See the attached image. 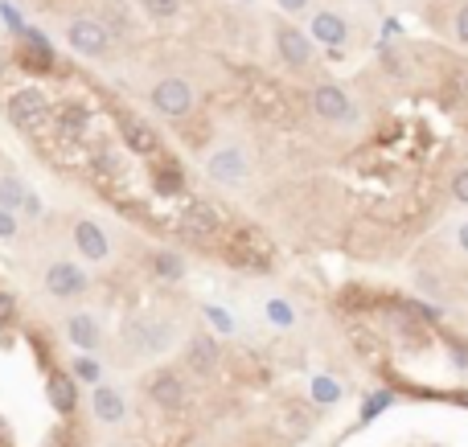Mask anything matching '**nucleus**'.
<instances>
[{
  "instance_id": "nucleus-24",
  "label": "nucleus",
  "mask_w": 468,
  "mask_h": 447,
  "mask_svg": "<svg viewBox=\"0 0 468 447\" xmlns=\"http://www.w3.org/2000/svg\"><path fill=\"white\" fill-rule=\"evenodd\" d=\"M276 9H284L287 17H304L312 9V0H276Z\"/></svg>"
},
{
  "instance_id": "nucleus-2",
  "label": "nucleus",
  "mask_w": 468,
  "mask_h": 447,
  "mask_svg": "<svg viewBox=\"0 0 468 447\" xmlns=\"http://www.w3.org/2000/svg\"><path fill=\"white\" fill-rule=\"evenodd\" d=\"M206 172L218 185H243L251 177V156H246L243 144H222L206 156Z\"/></svg>"
},
{
  "instance_id": "nucleus-18",
  "label": "nucleus",
  "mask_w": 468,
  "mask_h": 447,
  "mask_svg": "<svg viewBox=\"0 0 468 447\" xmlns=\"http://www.w3.org/2000/svg\"><path fill=\"white\" fill-rule=\"evenodd\" d=\"M263 312H267V320H271L276 329H292V324H296V308H292L284 296H271L263 304Z\"/></svg>"
},
{
  "instance_id": "nucleus-22",
  "label": "nucleus",
  "mask_w": 468,
  "mask_h": 447,
  "mask_svg": "<svg viewBox=\"0 0 468 447\" xmlns=\"http://www.w3.org/2000/svg\"><path fill=\"white\" fill-rule=\"evenodd\" d=\"M140 4H144L157 21H169V17H177V9H182V0H140Z\"/></svg>"
},
{
  "instance_id": "nucleus-3",
  "label": "nucleus",
  "mask_w": 468,
  "mask_h": 447,
  "mask_svg": "<svg viewBox=\"0 0 468 447\" xmlns=\"http://www.w3.org/2000/svg\"><path fill=\"white\" fill-rule=\"evenodd\" d=\"M149 103L157 107L165 119H185L193 111V103H198V95H193V86L185 83V78H160L149 91Z\"/></svg>"
},
{
  "instance_id": "nucleus-4",
  "label": "nucleus",
  "mask_w": 468,
  "mask_h": 447,
  "mask_svg": "<svg viewBox=\"0 0 468 447\" xmlns=\"http://www.w3.org/2000/svg\"><path fill=\"white\" fill-rule=\"evenodd\" d=\"M9 119H12V128L37 132V128H45V119H50V103H45V95L37 86H21V91L9 95Z\"/></svg>"
},
{
  "instance_id": "nucleus-13",
  "label": "nucleus",
  "mask_w": 468,
  "mask_h": 447,
  "mask_svg": "<svg viewBox=\"0 0 468 447\" xmlns=\"http://www.w3.org/2000/svg\"><path fill=\"white\" fill-rule=\"evenodd\" d=\"M66 337L78 345V349H95L103 341V329H99V320L91 312H75V316L66 320Z\"/></svg>"
},
{
  "instance_id": "nucleus-7",
  "label": "nucleus",
  "mask_w": 468,
  "mask_h": 447,
  "mask_svg": "<svg viewBox=\"0 0 468 447\" xmlns=\"http://www.w3.org/2000/svg\"><path fill=\"white\" fill-rule=\"evenodd\" d=\"M66 42H70L75 53H83V58H99V53H107V45H111V33H107V25L95 21V17H78V21L66 25Z\"/></svg>"
},
{
  "instance_id": "nucleus-20",
  "label": "nucleus",
  "mask_w": 468,
  "mask_h": 447,
  "mask_svg": "<svg viewBox=\"0 0 468 447\" xmlns=\"http://www.w3.org/2000/svg\"><path fill=\"white\" fill-rule=\"evenodd\" d=\"M152 271L157 275H165V279H182L185 275V263L173 251H160V255H152Z\"/></svg>"
},
{
  "instance_id": "nucleus-14",
  "label": "nucleus",
  "mask_w": 468,
  "mask_h": 447,
  "mask_svg": "<svg viewBox=\"0 0 468 447\" xmlns=\"http://www.w3.org/2000/svg\"><path fill=\"white\" fill-rule=\"evenodd\" d=\"M50 403L58 406L62 415H70V411H75L78 395H75V378H70V373H53V378H50Z\"/></svg>"
},
{
  "instance_id": "nucleus-5",
  "label": "nucleus",
  "mask_w": 468,
  "mask_h": 447,
  "mask_svg": "<svg viewBox=\"0 0 468 447\" xmlns=\"http://www.w3.org/2000/svg\"><path fill=\"white\" fill-rule=\"evenodd\" d=\"M312 99V111H317L320 119H329V124H350V119H358V107H353L350 91L337 83H317L309 91Z\"/></svg>"
},
{
  "instance_id": "nucleus-1",
  "label": "nucleus",
  "mask_w": 468,
  "mask_h": 447,
  "mask_svg": "<svg viewBox=\"0 0 468 447\" xmlns=\"http://www.w3.org/2000/svg\"><path fill=\"white\" fill-rule=\"evenodd\" d=\"M271 37H276V53L287 70H309L317 62V42L304 29H296L292 21H279Z\"/></svg>"
},
{
  "instance_id": "nucleus-26",
  "label": "nucleus",
  "mask_w": 468,
  "mask_h": 447,
  "mask_svg": "<svg viewBox=\"0 0 468 447\" xmlns=\"http://www.w3.org/2000/svg\"><path fill=\"white\" fill-rule=\"evenodd\" d=\"M75 373L83 378V382H95V386H99V365H95V362H86V357H83V362L75 365Z\"/></svg>"
},
{
  "instance_id": "nucleus-8",
  "label": "nucleus",
  "mask_w": 468,
  "mask_h": 447,
  "mask_svg": "<svg viewBox=\"0 0 468 447\" xmlns=\"http://www.w3.org/2000/svg\"><path fill=\"white\" fill-rule=\"evenodd\" d=\"M309 37L317 45H325V50H345V42H350V21H345L337 9H317L309 17Z\"/></svg>"
},
{
  "instance_id": "nucleus-21",
  "label": "nucleus",
  "mask_w": 468,
  "mask_h": 447,
  "mask_svg": "<svg viewBox=\"0 0 468 447\" xmlns=\"http://www.w3.org/2000/svg\"><path fill=\"white\" fill-rule=\"evenodd\" d=\"M202 316L210 320V329H214V332H222V337H230V332L238 329L230 312H226V308H218V304H206V312H202Z\"/></svg>"
},
{
  "instance_id": "nucleus-25",
  "label": "nucleus",
  "mask_w": 468,
  "mask_h": 447,
  "mask_svg": "<svg viewBox=\"0 0 468 447\" xmlns=\"http://www.w3.org/2000/svg\"><path fill=\"white\" fill-rule=\"evenodd\" d=\"M452 197H456L460 205H468V169H460L456 177H452Z\"/></svg>"
},
{
  "instance_id": "nucleus-28",
  "label": "nucleus",
  "mask_w": 468,
  "mask_h": 447,
  "mask_svg": "<svg viewBox=\"0 0 468 447\" xmlns=\"http://www.w3.org/2000/svg\"><path fill=\"white\" fill-rule=\"evenodd\" d=\"M9 316H12V299L4 296V291H0V324H4Z\"/></svg>"
},
{
  "instance_id": "nucleus-19",
  "label": "nucleus",
  "mask_w": 468,
  "mask_h": 447,
  "mask_svg": "<svg viewBox=\"0 0 468 447\" xmlns=\"http://www.w3.org/2000/svg\"><path fill=\"white\" fill-rule=\"evenodd\" d=\"M29 202V193L17 177H0V210H17V205Z\"/></svg>"
},
{
  "instance_id": "nucleus-12",
  "label": "nucleus",
  "mask_w": 468,
  "mask_h": 447,
  "mask_svg": "<svg viewBox=\"0 0 468 447\" xmlns=\"http://www.w3.org/2000/svg\"><path fill=\"white\" fill-rule=\"evenodd\" d=\"M91 411H95L99 423H124V415H128V403H124V395H119L116 386H95L91 390Z\"/></svg>"
},
{
  "instance_id": "nucleus-9",
  "label": "nucleus",
  "mask_w": 468,
  "mask_h": 447,
  "mask_svg": "<svg viewBox=\"0 0 468 447\" xmlns=\"http://www.w3.org/2000/svg\"><path fill=\"white\" fill-rule=\"evenodd\" d=\"M45 291L53 299H75L86 291V275L75 263H50L45 267Z\"/></svg>"
},
{
  "instance_id": "nucleus-11",
  "label": "nucleus",
  "mask_w": 468,
  "mask_h": 447,
  "mask_svg": "<svg viewBox=\"0 0 468 447\" xmlns=\"http://www.w3.org/2000/svg\"><path fill=\"white\" fill-rule=\"evenodd\" d=\"M75 246H78V255L91 259V263H103L111 255V243H107L103 226L91 222V218H78L75 222Z\"/></svg>"
},
{
  "instance_id": "nucleus-15",
  "label": "nucleus",
  "mask_w": 468,
  "mask_h": 447,
  "mask_svg": "<svg viewBox=\"0 0 468 447\" xmlns=\"http://www.w3.org/2000/svg\"><path fill=\"white\" fill-rule=\"evenodd\" d=\"M124 140H128V148H132V152H140V156H149V152H157V148H160L157 132H152L149 124H140V119H132L128 128H124Z\"/></svg>"
},
{
  "instance_id": "nucleus-29",
  "label": "nucleus",
  "mask_w": 468,
  "mask_h": 447,
  "mask_svg": "<svg viewBox=\"0 0 468 447\" xmlns=\"http://www.w3.org/2000/svg\"><path fill=\"white\" fill-rule=\"evenodd\" d=\"M456 243H460V251L468 255V222H460V226H456Z\"/></svg>"
},
{
  "instance_id": "nucleus-17",
  "label": "nucleus",
  "mask_w": 468,
  "mask_h": 447,
  "mask_svg": "<svg viewBox=\"0 0 468 447\" xmlns=\"http://www.w3.org/2000/svg\"><path fill=\"white\" fill-rule=\"evenodd\" d=\"M341 395H345V390H341V382H333V378H325V373H317V378L309 382V398H312L317 406L341 403Z\"/></svg>"
},
{
  "instance_id": "nucleus-16",
  "label": "nucleus",
  "mask_w": 468,
  "mask_h": 447,
  "mask_svg": "<svg viewBox=\"0 0 468 447\" xmlns=\"http://www.w3.org/2000/svg\"><path fill=\"white\" fill-rule=\"evenodd\" d=\"M185 353H190V365H193L198 373H210L214 365H218V345H214L210 337H193Z\"/></svg>"
},
{
  "instance_id": "nucleus-6",
  "label": "nucleus",
  "mask_w": 468,
  "mask_h": 447,
  "mask_svg": "<svg viewBox=\"0 0 468 447\" xmlns=\"http://www.w3.org/2000/svg\"><path fill=\"white\" fill-rule=\"evenodd\" d=\"M124 341H128L140 357H157V353L169 349L173 329L165 320H132L128 329H124Z\"/></svg>"
},
{
  "instance_id": "nucleus-10",
  "label": "nucleus",
  "mask_w": 468,
  "mask_h": 447,
  "mask_svg": "<svg viewBox=\"0 0 468 447\" xmlns=\"http://www.w3.org/2000/svg\"><path fill=\"white\" fill-rule=\"evenodd\" d=\"M149 398L157 406H165V411H177V406H185V382L182 373L173 370H157L149 378Z\"/></svg>"
},
{
  "instance_id": "nucleus-27",
  "label": "nucleus",
  "mask_w": 468,
  "mask_h": 447,
  "mask_svg": "<svg viewBox=\"0 0 468 447\" xmlns=\"http://www.w3.org/2000/svg\"><path fill=\"white\" fill-rule=\"evenodd\" d=\"M17 235V218H12V210H0V238H12Z\"/></svg>"
},
{
  "instance_id": "nucleus-23",
  "label": "nucleus",
  "mask_w": 468,
  "mask_h": 447,
  "mask_svg": "<svg viewBox=\"0 0 468 447\" xmlns=\"http://www.w3.org/2000/svg\"><path fill=\"white\" fill-rule=\"evenodd\" d=\"M452 33H456V42L468 45V4H460L456 17H452Z\"/></svg>"
}]
</instances>
